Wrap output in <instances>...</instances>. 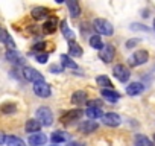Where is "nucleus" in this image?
<instances>
[{
	"label": "nucleus",
	"instance_id": "7",
	"mask_svg": "<svg viewBox=\"0 0 155 146\" xmlns=\"http://www.w3.org/2000/svg\"><path fill=\"white\" fill-rule=\"evenodd\" d=\"M34 93L38 96V98H49L52 95V90H50V85L44 81V82H38V84H34Z\"/></svg>",
	"mask_w": 155,
	"mask_h": 146
},
{
	"label": "nucleus",
	"instance_id": "14",
	"mask_svg": "<svg viewBox=\"0 0 155 146\" xmlns=\"http://www.w3.org/2000/svg\"><path fill=\"white\" fill-rule=\"evenodd\" d=\"M143 90H144V85H143L141 82H131V84L126 87V95H129V96H137V95L143 93Z\"/></svg>",
	"mask_w": 155,
	"mask_h": 146
},
{
	"label": "nucleus",
	"instance_id": "8",
	"mask_svg": "<svg viewBox=\"0 0 155 146\" xmlns=\"http://www.w3.org/2000/svg\"><path fill=\"white\" fill-rule=\"evenodd\" d=\"M114 55H116V49L113 44H107L101 52H99V58L104 61V62H111L114 59Z\"/></svg>",
	"mask_w": 155,
	"mask_h": 146
},
{
	"label": "nucleus",
	"instance_id": "13",
	"mask_svg": "<svg viewBox=\"0 0 155 146\" xmlns=\"http://www.w3.org/2000/svg\"><path fill=\"white\" fill-rule=\"evenodd\" d=\"M70 101H71L73 105H84V104H87V93L82 91V90H78L71 95Z\"/></svg>",
	"mask_w": 155,
	"mask_h": 146
},
{
	"label": "nucleus",
	"instance_id": "34",
	"mask_svg": "<svg viewBox=\"0 0 155 146\" xmlns=\"http://www.w3.org/2000/svg\"><path fill=\"white\" fill-rule=\"evenodd\" d=\"M50 71L56 75V73H61V71H62V67H59V65H52V67H50Z\"/></svg>",
	"mask_w": 155,
	"mask_h": 146
},
{
	"label": "nucleus",
	"instance_id": "37",
	"mask_svg": "<svg viewBox=\"0 0 155 146\" xmlns=\"http://www.w3.org/2000/svg\"><path fill=\"white\" fill-rule=\"evenodd\" d=\"M5 140H6L5 134H2V132H0V144H3V143H5Z\"/></svg>",
	"mask_w": 155,
	"mask_h": 146
},
{
	"label": "nucleus",
	"instance_id": "9",
	"mask_svg": "<svg viewBox=\"0 0 155 146\" xmlns=\"http://www.w3.org/2000/svg\"><path fill=\"white\" fill-rule=\"evenodd\" d=\"M5 56H6V59H8L9 62H12V64H15V65H23V64H25V56H23L18 50H8V52L5 53Z\"/></svg>",
	"mask_w": 155,
	"mask_h": 146
},
{
	"label": "nucleus",
	"instance_id": "20",
	"mask_svg": "<svg viewBox=\"0 0 155 146\" xmlns=\"http://www.w3.org/2000/svg\"><path fill=\"white\" fill-rule=\"evenodd\" d=\"M32 17L35 20H41V18H46L49 17V9L44 8V6H37L32 9Z\"/></svg>",
	"mask_w": 155,
	"mask_h": 146
},
{
	"label": "nucleus",
	"instance_id": "6",
	"mask_svg": "<svg viewBox=\"0 0 155 146\" xmlns=\"http://www.w3.org/2000/svg\"><path fill=\"white\" fill-rule=\"evenodd\" d=\"M82 114H84V111L82 110H70V111H67V113H64L62 116H61V123L62 125H68V123H71V122H76V120H79L81 117H82Z\"/></svg>",
	"mask_w": 155,
	"mask_h": 146
},
{
	"label": "nucleus",
	"instance_id": "23",
	"mask_svg": "<svg viewBox=\"0 0 155 146\" xmlns=\"http://www.w3.org/2000/svg\"><path fill=\"white\" fill-rule=\"evenodd\" d=\"M88 43H90V46H91L93 49H97L99 52L105 47V44L102 43V38H101L99 35H91L90 40H88Z\"/></svg>",
	"mask_w": 155,
	"mask_h": 146
},
{
	"label": "nucleus",
	"instance_id": "27",
	"mask_svg": "<svg viewBox=\"0 0 155 146\" xmlns=\"http://www.w3.org/2000/svg\"><path fill=\"white\" fill-rule=\"evenodd\" d=\"M96 82H97V85H101V87H104V88H111V87H113L111 79H110L108 76H105V75L97 76V78H96Z\"/></svg>",
	"mask_w": 155,
	"mask_h": 146
},
{
	"label": "nucleus",
	"instance_id": "28",
	"mask_svg": "<svg viewBox=\"0 0 155 146\" xmlns=\"http://www.w3.org/2000/svg\"><path fill=\"white\" fill-rule=\"evenodd\" d=\"M85 114H87L88 119H93V120H94V119H99V117H104L101 108H87V110H85Z\"/></svg>",
	"mask_w": 155,
	"mask_h": 146
},
{
	"label": "nucleus",
	"instance_id": "22",
	"mask_svg": "<svg viewBox=\"0 0 155 146\" xmlns=\"http://www.w3.org/2000/svg\"><path fill=\"white\" fill-rule=\"evenodd\" d=\"M68 52H70V56H76V58H79V56H82V47L78 44V43H74V41H70V44H68Z\"/></svg>",
	"mask_w": 155,
	"mask_h": 146
},
{
	"label": "nucleus",
	"instance_id": "18",
	"mask_svg": "<svg viewBox=\"0 0 155 146\" xmlns=\"http://www.w3.org/2000/svg\"><path fill=\"white\" fill-rule=\"evenodd\" d=\"M43 29H44L46 34H53V32L58 29V18H56V17L47 18V22L43 25Z\"/></svg>",
	"mask_w": 155,
	"mask_h": 146
},
{
	"label": "nucleus",
	"instance_id": "35",
	"mask_svg": "<svg viewBox=\"0 0 155 146\" xmlns=\"http://www.w3.org/2000/svg\"><path fill=\"white\" fill-rule=\"evenodd\" d=\"M44 47H46V43H44V41H41V43H38V44L34 46L35 50H41V49H44Z\"/></svg>",
	"mask_w": 155,
	"mask_h": 146
},
{
	"label": "nucleus",
	"instance_id": "10",
	"mask_svg": "<svg viewBox=\"0 0 155 146\" xmlns=\"http://www.w3.org/2000/svg\"><path fill=\"white\" fill-rule=\"evenodd\" d=\"M102 122L107 126H119L122 123V119H120V116L117 113H108V114H104Z\"/></svg>",
	"mask_w": 155,
	"mask_h": 146
},
{
	"label": "nucleus",
	"instance_id": "12",
	"mask_svg": "<svg viewBox=\"0 0 155 146\" xmlns=\"http://www.w3.org/2000/svg\"><path fill=\"white\" fill-rule=\"evenodd\" d=\"M101 95H102V98L105 99V101H108V102H117L122 96H120V93H117V91H114L113 88H102L101 90Z\"/></svg>",
	"mask_w": 155,
	"mask_h": 146
},
{
	"label": "nucleus",
	"instance_id": "19",
	"mask_svg": "<svg viewBox=\"0 0 155 146\" xmlns=\"http://www.w3.org/2000/svg\"><path fill=\"white\" fill-rule=\"evenodd\" d=\"M96 129H97V123H96V122L87 120V122H82V123L79 125V131L84 132V134H91V132H94Z\"/></svg>",
	"mask_w": 155,
	"mask_h": 146
},
{
	"label": "nucleus",
	"instance_id": "25",
	"mask_svg": "<svg viewBox=\"0 0 155 146\" xmlns=\"http://www.w3.org/2000/svg\"><path fill=\"white\" fill-rule=\"evenodd\" d=\"M135 146H153V143L143 134H137L135 135Z\"/></svg>",
	"mask_w": 155,
	"mask_h": 146
},
{
	"label": "nucleus",
	"instance_id": "11",
	"mask_svg": "<svg viewBox=\"0 0 155 146\" xmlns=\"http://www.w3.org/2000/svg\"><path fill=\"white\" fill-rule=\"evenodd\" d=\"M0 43H3V44L8 47V50H17L14 40L11 38V35H9L8 31H5V29H0Z\"/></svg>",
	"mask_w": 155,
	"mask_h": 146
},
{
	"label": "nucleus",
	"instance_id": "29",
	"mask_svg": "<svg viewBox=\"0 0 155 146\" xmlns=\"http://www.w3.org/2000/svg\"><path fill=\"white\" fill-rule=\"evenodd\" d=\"M61 31H62V35L67 38V40H70V41H73V38H74V34H73V31L67 26V22H62L61 23Z\"/></svg>",
	"mask_w": 155,
	"mask_h": 146
},
{
	"label": "nucleus",
	"instance_id": "33",
	"mask_svg": "<svg viewBox=\"0 0 155 146\" xmlns=\"http://www.w3.org/2000/svg\"><path fill=\"white\" fill-rule=\"evenodd\" d=\"M138 43H140V40H138V38H135V40H128V41H126V47H128V49L135 47Z\"/></svg>",
	"mask_w": 155,
	"mask_h": 146
},
{
	"label": "nucleus",
	"instance_id": "3",
	"mask_svg": "<svg viewBox=\"0 0 155 146\" xmlns=\"http://www.w3.org/2000/svg\"><path fill=\"white\" fill-rule=\"evenodd\" d=\"M23 76L26 81H31L34 84H38V82H44V76L41 75V73L32 67H25L23 68Z\"/></svg>",
	"mask_w": 155,
	"mask_h": 146
},
{
	"label": "nucleus",
	"instance_id": "30",
	"mask_svg": "<svg viewBox=\"0 0 155 146\" xmlns=\"http://www.w3.org/2000/svg\"><path fill=\"white\" fill-rule=\"evenodd\" d=\"M0 110H2V113L5 114H12L17 111V105L15 104H3L2 107H0Z\"/></svg>",
	"mask_w": 155,
	"mask_h": 146
},
{
	"label": "nucleus",
	"instance_id": "17",
	"mask_svg": "<svg viewBox=\"0 0 155 146\" xmlns=\"http://www.w3.org/2000/svg\"><path fill=\"white\" fill-rule=\"evenodd\" d=\"M46 141H47V137L43 132H37V134H32L29 137V143L32 146H41V144H46Z\"/></svg>",
	"mask_w": 155,
	"mask_h": 146
},
{
	"label": "nucleus",
	"instance_id": "38",
	"mask_svg": "<svg viewBox=\"0 0 155 146\" xmlns=\"http://www.w3.org/2000/svg\"><path fill=\"white\" fill-rule=\"evenodd\" d=\"M153 29H155V18H153Z\"/></svg>",
	"mask_w": 155,
	"mask_h": 146
},
{
	"label": "nucleus",
	"instance_id": "32",
	"mask_svg": "<svg viewBox=\"0 0 155 146\" xmlns=\"http://www.w3.org/2000/svg\"><path fill=\"white\" fill-rule=\"evenodd\" d=\"M87 107L88 108H101L102 102L101 101H87Z\"/></svg>",
	"mask_w": 155,
	"mask_h": 146
},
{
	"label": "nucleus",
	"instance_id": "31",
	"mask_svg": "<svg viewBox=\"0 0 155 146\" xmlns=\"http://www.w3.org/2000/svg\"><path fill=\"white\" fill-rule=\"evenodd\" d=\"M35 59H37L40 64H46V62L49 61V55H47V53H38V55L35 56Z\"/></svg>",
	"mask_w": 155,
	"mask_h": 146
},
{
	"label": "nucleus",
	"instance_id": "15",
	"mask_svg": "<svg viewBox=\"0 0 155 146\" xmlns=\"http://www.w3.org/2000/svg\"><path fill=\"white\" fill-rule=\"evenodd\" d=\"M25 129H26V132H29V134H37V132H40V129H41V123H40L37 119H29V120L26 122V125H25Z\"/></svg>",
	"mask_w": 155,
	"mask_h": 146
},
{
	"label": "nucleus",
	"instance_id": "2",
	"mask_svg": "<svg viewBox=\"0 0 155 146\" xmlns=\"http://www.w3.org/2000/svg\"><path fill=\"white\" fill-rule=\"evenodd\" d=\"M37 120L41 123V126H50L53 123V114L49 107H40L37 110Z\"/></svg>",
	"mask_w": 155,
	"mask_h": 146
},
{
	"label": "nucleus",
	"instance_id": "16",
	"mask_svg": "<svg viewBox=\"0 0 155 146\" xmlns=\"http://www.w3.org/2000/svg\"><path fill=\"white\" fill-rule=\"evenodd\" d=\"M67 8H68V12H70V17L71 18H78L81 15V6L76 0H70L67 2Z\"/></svg>",
	"mask_w": 155,
	"mask_h": 146
},
{
	"label": "nucleus",
	"instance_id": "21",
	"mask_svg": "<svg viewBox=\"0 0 155 146\" xmlns=\"http://www.w3.org/2000/svg\"><path fill=\"white\" fill-rule=\"evenodd\" d=\"M50 140L53 141V144H58V143H64L68 140V134L64 132V131H55L50 137Z\"/></svg>",
	"mask_w": 155,
	"mask_h": 146
},
{
	"label": "nucleus",
	"instance_id": "24",
	"mask_svg": "<svg viewBox=\"0 0 155 146\" xmlns=\"http://www.w3.org/2000/svg\"><path fill=\"white\" fill-rule=\"evenodd\" d=\"M61 65L62 67H67V68H73V70H76L78 68V64L71 59V56H68V55H61Z\"/></svg>",
	"mask_w": 155,
	"mask_h": 146
},
{
	"label": "nucleus",
	"instance_id": "5",
	"mask_svg": "<svg viewBox=\"0 0 155 146\" xmlns=\"http://www.w3.org/2000/svg\"><path fill=\"white\" fill-rule=\"evenodd\" d=\"M113 75H114V78L119 79L120 82H126V81L129 79V76H131V71H129V68L125 67L123 64H117V65L113 67Z\"/></svg>",
	"mask_w": 155,
	"mask_h": 146
},
{
	"label": "nucleus",
	"instance_id": "1",
	"mask_svg": "<svg viewBox=\"0 0 155 146\" xmlns=\"http://www.w3.org/2000/svg\"><path fill=\"white\" fill-rule=\"evenodd\" d=\"M93 28H94L99 34H102V35H108V37H111V35L114 34V28H113V25H111L108 20H105V18H96V20L93 22Z\"/></svg>",
	"mask_w": 155,
	"mask_h": 146
},
{
	"label": "nucleus",
	"instance_id": "36",
	"mask_svg": "<svg viewBox=\"0 0 155 146\" xmlns=\"http://www.w3.org/2000/svg\"><path fill=\"white\" fill-rule=\"evenodd\" d=\"M67 146H82V144H81L79 141H68Z\"/></svg>",
	"mask_w": 155,
	"mask_h": 146
},
{
	"label": "nucleus",
	"instance_id": "26",
	"mask_svg": "<svg viewBox=\"0 0 155 146\" xmlns=\"http://www.w3.org/2000/svg\"><path fill=\"white\" fill-rule=\"evenodd\" d=\"M5 143H6V146H26L25 141L21 138L15 137V135H8L6 140H5Z\"/></svg>",
	"mask_w": 155,
	"mask_h": 146
},
{
	"label": "nucleus",
	"instance_id": "4",
	"mask_svg": "<svg viewBox=\"0 0 155 146\" xmlns=\"http://www.w3.org/2000/svg\"><path fill=\"white\" fill-rule=\"evenodd\" d=\"M149 61V53L146 50H135L132 53V56L129 58V64L132 67H137V65H143Z\"/></svg>",
	"mask_w": 155,
	"mask_h": 146
},
{
	"label": "nucleus",
	"instance_id": "39",
	"mask_svg": "<svg viewBox=\"0 0 155 146\" xmlns=\"http://www.w3.org/2000/svg\"><path fill=\"white\" fill-rule=\"evenodd\" d=\"M52 146H58V144H52Z\"/></svg>",
	"mask_w": 155,
	"mask_h": 146
}]
</instances>
